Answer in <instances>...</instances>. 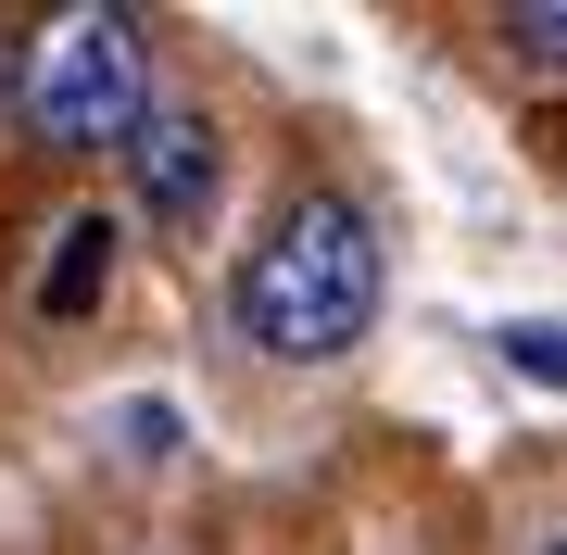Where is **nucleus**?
Masks as SVG:
<instances>
[{"mask_svg": "<svg viewBox=\"0 0 567 555\" xmlns=\"http://www.w3.org/2000/svg\"><path fill=\"white\" fill-rule=\"evenodd\" d=\"M227 316H240V341L278 353V367H341V353L379 329V227H365V203L290 189V203L265 215V240L240 253V278H227Z\"/></svg>", "mask_w": 567, "mask_h": 555, "instance_id": "f257e3e1", "label": "nucleus"}, {"mask_svg": "<svg viewBox=\"0 0 567 555\" xmlns=\"http://www.w3.org/2000/svg\"><path fill=\"white\" fill-rule=\"evenodd\" d=\"M13 102H25V140H51V152H126L152 126V25L140 13H51Z\"/></svg>", "mask_w": 567, "mask_h": 555, "instance_id": "f03ea898", "label": "nucleus"}, {"mask_svg": "<svg viewBox=\"0 0 567 555\" xmlns=\"http://www.w3.org/2000/svg\"><path fill=\"white\" fill-rule=\"evenodd\" d=\"M126 189H140V215H152V227L203 240V215H215V189H227L215 114H203V102H152V126L126 140Z\"/></svg>", "mask_w": 567, "mask_h": 555, "instance_id": "7ed1b4c3", "label": "nucleus"}, {"mask_svg": "<svg viewBox=\"0 0 567 555\" xmlns=\"http://www.w3.org/2000/svg\"><path fill=\"white\" fill-rule=\"evenodd\" d=\"M102 290H114V215H63L39 266V316H89Z\"/></svg>", "mask_w": 567, "mask_h": 555, "instance_id": "20e7f679", "label": "nucleus"}, {"mask_svg": "<svg viewBox=\"0 0 567 555\" xmlns=\"http://www.w3.org/2000/svg\"><path fill=\"white\" fill-rule=\"evenodd\" d=\"M505 367H517V379H555V391H567V329H555V316H517V329H505Z\"/></svg>", "mask_w": 567, "mask_h": 555, "instance_id": "39448f33", "label": "nucleus"}, {"mask_svg": "<svg viewBox=\"0 0 567 555\" xmlns=\"http://www.w3.org/2000/svg\"><path fill=\"white\" fill-rule=\"evenodd\" d=\"M505 39H517L529 63H567V0H517V13H505Z\"/></svg>", "mask_w": 567, "mask_h": 555, "instance_id": "423d86ee", "label": "nucleus"}, {"mask_svg": "<svg viewBox=\"0 0 567 555\" xmlns=\"http://www.w3.org/2000/svg\"><path fill=\"white\" fill-rule=\"evenodd\" d=\"M543 555H567V531H555V543H543Z\"/></svg>", "mask_w": 567, "mask_h": 555, "instance_id": "0eeeda50", "label": "nucleus"}]
</instances>
